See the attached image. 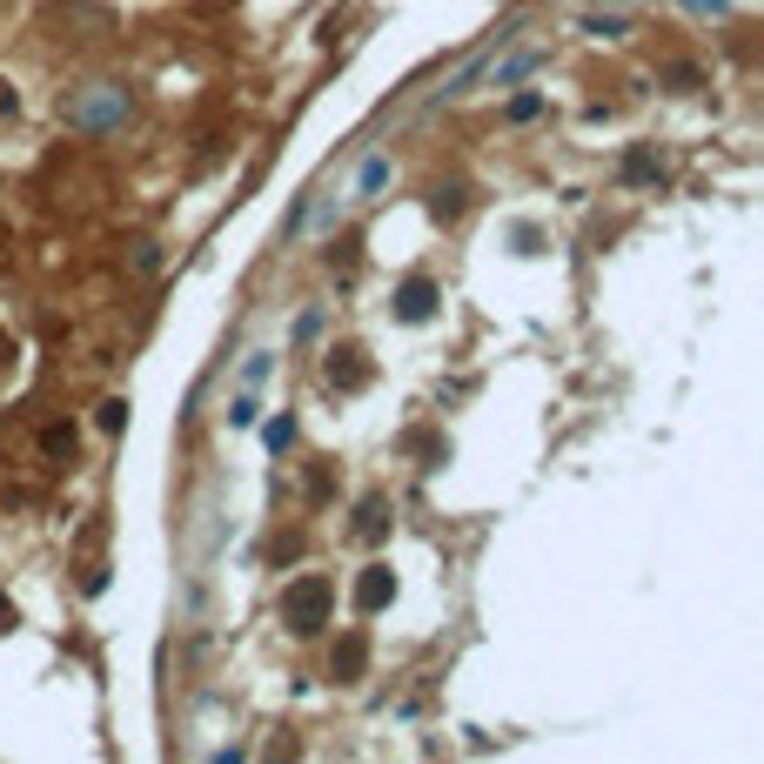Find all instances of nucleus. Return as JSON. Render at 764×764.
Wrapping results in <instances>:
<instances>
[{
  "mask_svg": "<svg viewBox=\"0 0 764 764\" xmlns=\"http://www.w3.org/2000/svg\"><path fill=\"white\" fill-rule=\"evenodd\" d=\"M382 181H389V155H369V161H362V175H356V195L369 202V195H382Z\"/></svg>",
  "mask_w": 764,
  "mask_h": 764,
  "instance_id": "obj_7",
  "label": "nucleus"
},
{
  "mask_svg": "<svg viewBox=\"0 0 764 764\" xmlns=\"http://www.w3.org/2000/svg\"><path fill=\"white\" fill-rule=\"evenodd\" d=\"M651 175H657L651 148H630V155H624V181H651Z\"/></svg>",
  "mask_w": 764,
  "mask_h": 764,
  "instance_id": "obj_10",
  "label": "nucleus"
},
{
  "mask_svg": "<svg viewBox=\"0 0 764 764\" xmlns=\"http://www.w3.org/2000/svg\"><path fill=\"white\" fill-rule=\"evenodd\" d=\"M389 597H396V577H389V563H369V570L356 577V610H362V617H376Z\"/></svg>",
  "mask_w": 764,
  "mask_h": 764,
  "instance_id": "obj_4",
  "label": "nucleus"
},
{
  "mask_svg": "<svg viewBox=\"0 0 764 764\" xmlns=\"http://www.w3.org/2000/svg\"><path fill=\"white\" fill-rule=\"evenodd\" d=\"M275 610H282V624H289L295 637H315V630L329 624V610H336V584H329V577H295Z\"/></svg>",
  "mask_w": 764,
  "mask_h": 764,
  "instance_id": "obj_1",
  "label": "nucleus"
},
{
  "mask_svg": "<svg viewBox=\"0 0 764 764\" xmlns=\"http://www.w3.org/2000/svg\"><path fill=\"white\" fill-rule=\"evenodd\" d=\"M436 215H463V188H436Z\"/></svg>",
  "mask_w": 764,
  "mask_h": 764,
  "instance_id": "obj_15",
  "label": "nucleus"
},
{
  "mask_svg": "<svg viewBox=\"0 0 764 764\" xmlns=\"http://www.w3.org/2000/svg\"><path fill=\"white\" fill-rule=\"evenodd\" d=\"M289 443H295V416H275V423H269V450L282 456Z\"/></svg>",
  "mask_w": 764,
  "mask_h": 764,
  "instance_id": "obj_12",
  "label": "nucleus"
},
{
  "mask_svg": "<svg viewBox=\"0 0 764 764\" xmlns=\"http://www.w3.org/2000/svg\"><path fill=\"white\" fill-rule=\"evenodd\" d=\"M362 537H382V530H389V503H382V496H369V503H362V523H356Z\"/></svg>",
  "mask_w": 764,
  "mask_h": 764,
  "instance_id": "obj_8",
  "label": "nucleus"
},
{
  "mask_svg": "<svg viewBox=\"0 0 764 764\" xmlns=\"http://www.w3.org/2000/svg\"><path fill=\"white\" fill-rule=\"evenodd\" d=\"M275 369V356H248V369H242V382H262Z\"/></svg>",
  "mask_w": 764,
  "mask_h": 764,
  "instance_id": "obj_17",
  "label": "nucleus"
},
{
  "mask_svg": "<svg viewBox=\"0 0 764 764\" xmlns=\"http://www.w3.org/2000/svg\"><path fill=\"white\" fill-rule=\"evenodd\" d=\"M543 114V94H517V101H510V121H537Z\"/></svg>",
  "mask_w": 764,
  "mask_h": 764,
  "instance_id": "obj_13",
  "label": "nucleus"
},
{
  "mask_svg": "<svg viewBox=\"0 0 764 764\" xmlns=\"http://www.w3.org/2000/svg\"><path fill=\"white\" fill-rule=\"evenodd\" d=\"M389 302H396V322H429V315H436V302H443V289H436L429 275H403Z\"/></svg>",
  "mask_w": 764,
  "mask_h": 764,
  "instance_id": "obj_3",
  "label": "nucleus"
},
{
  "mask_svg": "<svg viewBox=\"0 0 764 764\" xmlns=\"http://www.w3.org/2000/svg\"><path fill=\"white\" fill-rule=\"evenodd\" d=\"M94 423H101V429H121V423H128V403H101V416H94Z\"/></svg>",
  "mask_w": 764,
  "mask_h": 764,
  "instance_id": "obj_16",
  "label": "nucleus"
},
{
  "mask_svg": "<svg viewBox=\"0 0 764 764\" xmlns=\"http://www.w3.org/2000/svg\"><path fill=\"white\" fill-rule=\"evenodd\" d=\"M537 61H543L537 47H530V54H517V61H503V68H496V88H510V81H523V74L537 68Z\"/></svg>",
  "mask_w": 764,
  "mask_h": 764,
  "instance_id": "obj_9",
  "label": "nucleus"
},
{
  "mask_svg": "<svg viewBox=\"0 0 764 764\" xmlns=\"http://www.w3.org/2000/svg\"><path fill=\"white\" fill-rule=\"evenodd\" d=\"M41 443H47V456H68V463H74V429H61V423H54V429L41 436Z\"/></svg>",
  "mask_w": 764,
  "mask_h": 764,
  "instance_id": "obj_11",
  "label": "nucleus"
},
{
  "mask_svg": "<svg viewBox=\"0 0 764 764\" xmlns=\"http://www.w3.org/2000/svg\"><path fill=\"white\" fill-rule=\"evenodd\" d=\"M255 409H262L255 396H235V409H228V423H235V429H248V423H255Z\"/></svg>",
  "mask_w": 764,
  "mask_h": 764,
  "instance_id": "obj_14",
  "label": "nucleus"
},
{
  "mask_svg": "<svg viewBox=\"0 0 764 764\" xmlns=\"http://www.w3.org/2000/svg\"><path fill=\"white\" fill-rule=\"evenodd\" d=\"M329 382H336V389H362V382H369L362 349H329Z\"/></svg>",
  "mask_w": 764,
  "mask_h": 764,
  "instance_id": "obj_6",
  "label": "nucleus"
},
{
  "mask_svg": "<svg viewBox=\"0 0 764 764\" xmlns=\"http://www.w3.org/2000/svg\"><path fill=\"white\" fill-rule=\"evenodd\" d=\"M329 671H336V684H356V677L369 671V637H362V630H349V637L336 644V657H329Z\"/></svg>",
  "mask_w": 764,
  "mask_h": 764,
  "instance_id": "obj_5",
  "label": "nucleus"
},
{
  "mask_svg": "<svg viewBox=\"0 0 764 764\" xmlns=\"http://www.w3.org/2000/svg\"><path fill=\"white\" fill-rule=\"evenodd\" d=\"M121 114H128V88L94 81V88H81L68 101V128H81V135H108V128H121Z\"/></svg>",
  "mask_w": 764,
  "mask_h": 764,
  "instance_id": "obj_2",
  "label": "nucleus"
}]
</instances>
